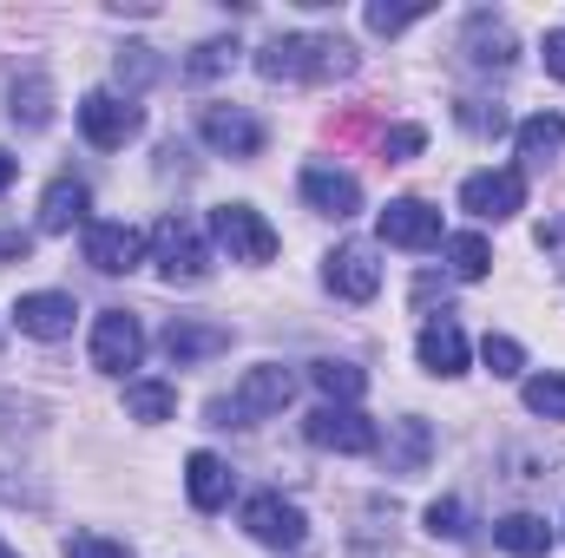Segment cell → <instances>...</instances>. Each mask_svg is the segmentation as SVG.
I'll return each mask as SVG.
<instances>
[{"instance_id":"e0dca14e","label":"cell","mask_w":565,"mask_h":558,"mask_svg":"<svg viewBox=\"0 0 565 558\" xmlns=\"http://www.w3.org/2000/svg\"><path fill=\"white\" fill-rule=\"evenodd\" d=\"M158 348H164L178 368H191V362H211V355H224V348H231V329H224V322H191V315H178V322H164Z\"/></svg>"},{"instance_id":"484cf974","label":"cell","mask_w":565,"mask_h":558,"mask_svg":"<svg viewBox=\"0 0 565 558\" xmlns=\"http://www.w3.org/2000/svg\"><path fill=\"white\" fill-rule=\"evenodd\" d=\"M126 415L132 420H171L178 415V388H171V382H126Z\"/></svg>"},{"instance_id":"d6a6232c","label":"cell","mask_w":565,"mask_h":558,"mask_svg":"<svg viewBox=\"0 0 565 558\" xmlns=\"http://www.w3.org/2000/svg\"><path fill=\"white\" fill-rule=\"evenodd\" d=\"M66 558H132L126 539H106V533H73L66 539Z\"/></svg>"},{"instance_id":"3957f363","label":"cell","mask_w":565,"mask_h":558,"mask_svg":"<svg viewBox=\"0 0 565 558\" xmlns=\"http://www.w3.org/2000/svg\"><path fill=\"white\" fill-rule=\"evenodd\" d=\"M211 237L231 250V264H270V257H277V230H270L264 211H250V204H217V211H211Z\"/></svg>"},{"instance_id":"e575fe53","label":"cell","mask_w":565,"mask_h":558,"mask_svg":"<svg viewBox=\"0 0 565 558\" xmlns=\"http://www.w3.org/2000/svg\"><path fill=\"white\" fill-rule=\"evenodd\" d=\"M119 79H126V86L158 79V60H151V46H126V53H119Z\"/></svg>"},{"instance_id":"83f0119b","label":"cell","mask_w":565,"mask_h":558,"mask_svg":"<svg viewBox=\"0 0 565 558\" xmlns=\"http://www.w3.org/2000/svg\"><path fill=\"white\" fill-rule=\"evenodd\" d=\"M520 395H526V408H533V415L565 420V375H533Z\"/></svg>"},{"instance_id":"f35d334b","label":"cell","mask_w":565,"mask_h":558,"mask_svg":"<svg viewBox=\"0 0 565 558\" xmlns=\"http://www.w3.org/2000/svg\"><path fill=\"white\" fill-rule=\"evenodd\" d=\"M0 558H20V552H7V546H0Z\"/></svg>"},{"instance_id":"8992f818","label":"cell","mask_w":565,"mask_h":558,"mask_svg":"<svg viewBox=\"0 0 565 558\" xmlns=\"http://www.w3.org/2000/svg\"><path fill=\"white\" fill-rule=\"evenodd\" d=\"M244 533L270 552H296L302 546V506L282 500V493H250L244 500Z\"/></svg>"},{"instance_id":"74e56055","label":"cell","mask_w":565,"mask_h":558,"mask_svg":"<svg viewBox=\"0 0 565 558\" xmlns=\"http://www.w3.org/2000/svg\"><path fill=\"white\" fill-rule=\"evenodd\" d=\"M13 171H20V158H7V151H0V191L13 184Z\"/></svg>"},{"instance_id":"ffe728a7","label":"cell","mask_w":565,"mask_h":558,"mask_svg":"<svg viewBox=\"0 0 565 558\" xmlns=\"http://www.w3.org/2000/svg\"><path fill=\"white\" fill-rule=\"evenodd\" d=\"M415 348H422L427 375H460V368H467V335H460V322H454V315H434Z\"/></svg>"},{"instance_id":"ac0fdd59","label":"cell","mask_w":565,"mask_h":558,"mask_svg":"<svg viewBox=\"0 0 565 558\" xmlns=\"http://www.w3.org/2000/svg\"><path fill=\"white\" fill-rule=\"evenodd\" d=\"M382 460H388V473H422L427 460H434V427H427L422 415H408V420H395L388 427V440H382Z\"/></svg>"},{"instance_id":"7c38bea8","label":"cell","mask_w":565,"mask_h":558,"mask_svg":"<svg viewBox=\"0 0 565 558\" xmlns=\"http://www.w3.org/2000/svg\"><path fill=\"white\" fill-rule=\"evenodd\" d=\"M198 132H204L211 151H224V158H257L264 151V126L244 106H204L198 112Z\"/></svg>"},{"instance_id":"f546056e","label":"cell","mask_w":565,"mask_h":558,"mask_svg":"<svg viewBox=\"0 0 565 558\" xmlns=\"http://www.w3.org/2000/svg\"><path fill=\"white\" fill-rule=\"evenodd\" d=\"M480 362H487L500 382H513V375L526 368V348H520L513 335H487V342H480Z\"/></svg>"},{"instance_id":"5bb4252c","label":"cell","mask_w":565,"mask_h":558,"mask_svg":"<svg viewBox=\"0 0 565 558\" xmlns=\"http://www.w3.org/2000/svg\"><path fill=\"white\" fill-rule=\"evenodd\" d=\"M460 60H467L473 73H507V66H513V26H507L500 13H473L467 33H460Z\"/></svg>"},{"instance_id":"d590c367","label":"cell","mask_w":565,"mask_h":558,"mask_svg":"<svg viewBox=\"0 0 565 558\" xmlns=\"http://www.w3.org/2000/svg\"><path fill=\"white\" fill-rule=\"evenodd\" d=\"M422 144H427V132H422V126H395V132L382 139V151H388V164H402V158H415Z\"/></svg>"},{"instance_id":"d6986e66","label":"cell","mask_w":565,"mask_h":558,"mask_svg":"<svg viewBox=\"0 0 565 558\" xmlns=\"http://www.w3.org/2000/svg\"><path fill=\"white\" fill-rule=\"evenodd\" d=\"M184 493H191L198 513H224L231 506V466L217 453H191L184 460Z\"/></svg>"},{"instance_id":"9c48e42d","label":"cell","mask_w":565,"mask_h":558,"mask_svg":"<svg viewBox=\"0 0 565 558\" xmlns=\"http://www.w3.org/2000/svg\"><path fill=\"white\" fill-rule=\"evenodd\" d=\"M139 106L132 99H119V93H86L79 99V132L99 144V151H119V144L139 139Z\"/></svg>"},{"instance_id":"ba28073f","label":"cell","mask_w":565,"mask_h":558,"mask_svg":"<svg viewBox=\"0 0 565 558\" xmlns=\"http://www.w3.org/2000/svg\"><path fill=\"white\" fill-rule=\"evenodd\" d=\"M460 211H473L487 224H507L513 211H526V171H473L460 184Z\"/></svg>"},{"instance_id":"603a6c76","label":"cell","mask_w":565,"mask_h":558,"mask_svg":"<svg viewBox=\"0 0 565 558\" xmlns=\"http://www.w3.org/2000/svg\"><path fill=\"white\" fill-rule=\"evenodd\" d=\"M559 151H565V119L559 112H533V119L520 126V158H526L533 171H546Z\"/></svg>"},{"instance_id":"6da1fadb","label":"cell","mask_w":565,"mask_h":558,"mask_svg":"<svg viewBox=\"0 0 565 558\" xmlns=\"http://www.w3.org/2000/svg\"><path fill=\"white\" fill-rule=\"evenodd\" d=\"M257 73L270 86H302V79H349L355 73V46L342 33H277L257 53Z\"/></svg>"},{"instance_id":"4316f807","label":"cell","mask_w":565,"mask_h":558,"mask_svg":"<svg viewBox=\"0 0 565 558\" xmlns=\"http://www.w3.org/2000/svg\"><path fill=\"white\" fill-rule=\"evenodd\" d=\"M20 126H46L53 119V106H46V79L40 73H26V79H13V106H7Z\"/></svg>"},{"instance_id":"9a60e30c","label":"cell","mask_w":565,"mask_h":558,"mask_svg":"<svg viewBox=\"0 0 565 558\" xmlns=\"http://www.w3.org/2000/svg\"><path fill=\"white\" fill-rule=\"evenodd\" d=\"M73 315H79V302L60 296V289H33V296L13 302V322H20V335H33V342H60V335H73Z\"/></svg>"},{"instance_id":"cb8c5ba5","label":"cell","mask_w":565,"mask_h":558,"mask_svg":"<svg viewBox=\"0 0 565 558\" xmlns=\"http://www.w3.org/2000/svg\"><path fill=\"white\" fill-rule=\"evenodd\" d=\"M309 375H316V388L329 395V408H355V401L369 395V375H362L355 362H316Z\"/></svg>"},{"instance_id":"8fae6325","label":"cell","mask_w":565,"mask_h":558,"mask_svg":"<svg viewBox=\"0 0 565 558\" xmlns=\"http://www.w3.org/2000/svg\"><path fill=\"white\" fill-rule=\"evenodd\" d=\"M302 204L342 224V217L362 211V184H355V171H342V164H302Z\"/></svg>"},{"instance_id":"f1b7e54d","label":"cell","mask_w":565,"mask_h":558,"mask_svg":"<svg viewBox=\"0 0 565 558\" xmlns=\"http://www.w3.org/2000/svg\"><path fill=\"white\" fill-rule=\"evenodd\" d=\"M231 60H237V40H204V46L184 60V79H217Z\"/></svg>"},{"instance_id":"d4e9b609","label":"cell","mask_w":565,"mask_h":558,"mask_svg":"<svg viewBox=\"0 0 565 558\" xmlns=\"http://www.w3.org/2000/svg\"><path fill=\"white\" fill-rule=\"evenodd\" d=\"M440 250H447V270L460 282H480L493 270V250H487V237L480 230H460V237H440Z\"/></svg>"},{"instance_id":"4fadbf2b","label":"cell","mask_w":565,"mask_h":558,"mask_svg":"<svg viewBox=\"0 0 565 558\" xmlns=\"http://www.w3.org/2000/svg\"><path fill=\"white\" fill-rule=\"evenodd\" d=\"M86 264L99 277H126L145 264V237L132 224H86Z\"/></svg>"},{"instance_id":"277c9868","label":"cell","mask_w":565,"mask_h":558,"mask_svg":"<svg viewBox=\"0 0 565 558\" xmlns=\"http://www.w3.org/2000/svg\"><path fill=\"white\" fill-rule=\"evenodd\" d=\"M289 395H296V375L277 368V362H264V368H250V375L237 382L231 401H217V415H231L237 427H250V420H264V415H282ZM231 420H224V427H231Z\"/></svg>"},{"instance_id":"8d00e7d4","label":"cell","mask_w":565,"mask_h":558,"mask_svg":"<svg viewBox=\"0 0 565 558\" xmlns=\"http://www.w3.org/2000/svg\"><path fill=\"white\" fill-rule=\"evenodd\" d=\"M546 73H553V79H565V26H553V33H546Z\"/></svg>"},{"instance_id":"1f68e13d","label":"cell","mask_w":565,"mask_h":558,"mask_svg":"<svg viewBox=\"0 0 565 558\" xmlns=\"http://www.w3.org/2000/svg\"><path fill=\"white\" fill-rule=\"evenodd\" d=\"M427 533L434 539H467V506L460 500H434L427 506Z\"/></svg>"},{"instance_id":"30bf717a","label":"cell","mask_w":565,"mask_h":558,"mask_svg":"<svg viewBox=\"0 0 565 558\" xmlns=\"http://www.w3.org/2000/svg\"><path fill=\"white\" fill-rule=\"evenodd\" d=\"M322 282H329L342 302H369V296L382 289V264H375L369 244H335V250L322 257Z\"/></svg>"},{"instance_id":"44dd1931","label":"cell","mask_w":565,"mask_h":558,"mask_svg":"<svg viewBox=\"0 0 565 558\" xmlns=\"http://www.w3.org/2000/svg\"><path fill=\"white\" fill-rule=\"evenodd\" d=\"M86 184L79 178H53L46 184V197H40V230L46 237H60V230H73V224H86Z\"/></svg>"},{"instance_id":"7a4b0ae2","label":"cell","mask_w":565,"mask_h":558,"mask_svg":"<svg viewBox=\"0 0 565 558\" xmlns=\"http://www.w3.org/2000/svg\"><path fill=\"white\" fill-rule=\"evenodd\" d=\"M145 250H151V264H158L164 282H184L191 289V282L211 277V250H204V230L191 217H158L151 237H145Z\"/></svg>"},{"instance_id":"2e32d148","label":"cell","mask_w":565,"mask_h":558,"mask_svg":"<svg viewBox=\"0 0 565 558\" xmlns=\"http://www.w3.org/2000/svg\"><path fill=\"white\" fill-rule=\"evenodd\" d=\"M382 244H395V250H434L440 244V211L422 204V197H395L382 211Z\"/></svg>"},{"instance_id":"4dcf8cb0","label":"cell","mask_w":565,"mask_h":558,"mask_svg":"<svg viewBox=\"0 0 565 558\" xmlns=\"http://www.w3.org/2000/svg\"><path fill=\"white\" fill-rule=\"evenodd\" d=\"M454 119H460L467 132H480V139L507 132V112H500V99H493V106H487V99H460V106H454Z\"/></svg>"},{"instance_id":"7402d4cb","label":"cell","mask_w":565,"mask_h":558,"mask_svg":"<svg viewBox=\"0 0 565 558\" xmlns=\"http://www.w3.org/2000/svg\"><path fill=\"white\" fill-rule=\"evenodd\" d=\"M493 539H500V552H513V558H546L553 526H546L540 513H507V519L493 526Z\"/></svg>"},{"instance_id":"5b68a950","label":"cell","mask_w":565,"mask_h":558,"mask_svg":"<svg viewBox=\"0 0 565 558\" xmlns=\"http://www.w3.org/2000/svg\"><path fill=\"white\" fill-rule=\"evenodd\" d=\"M302 433H309V447H322V453H375V447H382L375 420L362 415V408H329V401L302 420Z\"/></svg>"},{"instance_id":"836d02e7","label":"cell","mask_w":565,"mask_h":558,"mask_svg":"<svg viewBox=\"0 0 565 558\" xmlns=\"http://www.w3.org/2000/svg\"><path fill=\"white\" fill-rule=\"evenodd\" d=\"M422 13H427V7H369V33L395 40V33H408V26H415Z\"/></svg>"},{"instance_id":"52a82bcc","label":"cell","mask_w":565,"mask_h":558,"mask_svg":"<svg viewBox=\"0 0 565 558\" xmlns=\"http://www.w3.org/2000/svg\"><path fill=\"white\" fill-rule=\"evenodd\" d=\"M145 362V329L139 315H126V309H106L99 322H93V368L99 375H126V368H139Z\"/></svg>"}]
</instances>
